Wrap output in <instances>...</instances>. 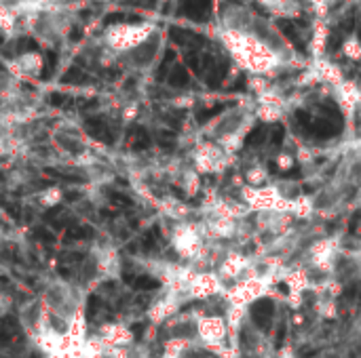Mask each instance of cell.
<instances>
[{
    "mask_svg": "<svg viewBox=\"0 0 361 358\" xmlns=\"http://www.w3.org/2000/svg\"><path fill=\"white\" fill-rule=\"evenodd\" d=\"M42 306L47 308L51 317L70 323V319L82 308V300H80V293L70 283L53 281L47 285L42 293Z\"/></svg>",
    "mask_w": 361,
    "mask_h": 358,
    "instance_id": "obj_1",
    "label": "cell"
},
{
    "mask_svg": "<svg viewBox=\"0 0 361 358\" xmlns=\"http://www.w3.org/2000/svg\"><path fill=\"white\" fill-rule=\"evenodd\" d=\"M150 32H152V25L148 23H112L106 27L104 40L110 51L125 53L144 44Z\"/></svg>",
    "mask_w": 361,
    "mask_h": 358,
    "instance_id": "obj_2",
    "label": "cell"
},
{
    "mask_svg": "<svg viewBox=\"0 0 361 358\" xmlns=\"http://www.w3.org/2000/svg\"><path fill=\"white\" fill-rule=\"evenodd\" d=\"M97 335L108 348H129L133 344V331L125 323H108Z\"/></svg>",
    "mask_w": 361,
    "mask_h": 358,
    "instance_id": "obj_3",
    "label": "cell"
},
{
    "mask_svg": "<svg viewBox=\"0 0 361 358\" xmlns=\"http://www.w3.org/2000/svg\"><path fill=\"white\" fill-rule=\"evenodd\" d=\"M42 68H44V57H42L38 51H25V53H21V55L15 59V63H13V72H15L17 76H25V78H36V76H40Z\"/></svg>",
    "mask_w": 361,
    "mask_h": 358,
    "instance_id": "obj_4",
    "label": "cell"
},
{
    "mask_svg": "<svg viewBox=\"0 0 361 358\" xmlns=\"http://www.w3.org/2000/svg\"><path fill=\"white\" fill-rule=\"evenodd\" d=\"M63 198H66V194H63V190H61L59 186L42 188V190H38L36 196H34V200H36V205H38L40 209H55L57 205L63 203Z\"/></svg>",
    "mask_w": 361,
    "mask_h": 358,
    "instance_id": "obj_5",
    "label": "cell"
},
{
    "mask_svg": "<svg viewBox=\"0 0 361 358\" xmlns=\"http://www.w3.org/2000/svg\"><path fill=\"white\" fill-rule=\"evenodd\" d=\"M19 15L13 4H0V32L11 36L17 27Z\"/></svg>",
    "mask_w": 361,
    "mask_h": 358,
    "instance_id": "obj_6",
    "label": "cell"
},
{
    "mask_svg": "<svg viewBox=\"0 0 361 358\" xmlns=\"http://www.w3.org/2000/svg\"><path fill=\"white\" fill-rule=\"evenodd\" d=\"M13 306H15V300H13V295L0 289V317L8 314V312L13 310Z\"/></svg>",
    "mask_w": 361,
    "mask_h": 358,
    "instance_id": "obj_7",
    "label": "cell"
},
{
    "mask_svg": "<svg viewBox=\"0 0 361 358\" xmlns=\"http://www.w3.org/2000/svg\"><path fill=\"white\" fill-rule=\"evenodd\" d=\"M47 358H61L59 354H53V357H47Z\"/></svg>",
    "mask_w": 361,
    "mask_h": 358,
    "instance_id": "obj_8",
    "label": "cell"
}]
</instances>
